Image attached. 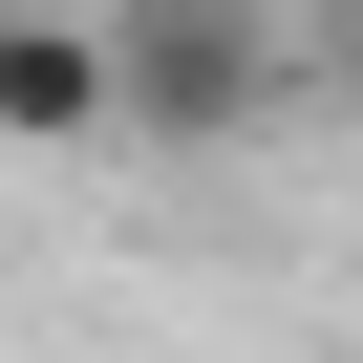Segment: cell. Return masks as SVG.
I'll use <instances>...</instances> for the list:
<instances>
[{
    "instance_id": "7a4b0ae2",
    "label": "cell",
    "mask_w": 363,
    "mask_h": 363,
    "mask_svg": "<svg viewBox=\"0 0 363 363\" xmlns=\"http://www.w3.org/2000/svg\"><path fill=\"white\" fill-rule=\"evenodd\" d=\"M0 150H128L107 0H0Z\"/></svg>"
},
{
    "instance_id": "6da1fadb",
    "label": "cell",
    "mask_w": 363,
    "mask_h": 363,
    "mask_svg": "<svg viewBox=\"0 0 363 363\" xmlns=\"http://www.w3.org/2000/svg\"><path fill=\"white\" fill-rule=\"evenodd\" d=\"M107 65H128V150H257L278 86H299V22L278 0H107Z\"/></svg>"
},
{
    "instance_id": "3957f363",
    "label": "cell",
    "mask_w": 363,
    "mask_h": 363,
    "mask_svg": "<svg viewBox=\"0 0 363 363\" xmlns=\"http://www.w3.org/2000/svg\"><path fill=\"white\" fill-rule=\"evenodd\" d=\"M299 22H320V65H342V86H363V0H299Z\"/></svg>"
}]
</instances>
